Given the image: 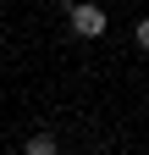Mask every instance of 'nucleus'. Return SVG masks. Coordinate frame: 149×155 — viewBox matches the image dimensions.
<instances>
[{"label": "nucleus", "instance_id": "f257e3e1", "mask_svg": "<svg viewBox=\"0 0 149 155\" xmlns=\"http://www.w3.org/2000/svg\"><path fill=\"white\" fill-rule=\"evenodd\" d=\"M66 28L78 39H100L110 28V17H105V6H94V0H78V6H66Z\"/></svg>", "mask_w": 149, "mask_h": 155}, {"label": "nucleus", "instance_id": "f03ea898", "mask_svg": "<svg viewBox=\"0 0 149 155\" xmlns=\"http://www.w3.org/2000/svg\"><path fill=\"white\" fill-rule=\"evenodd\" d=\"M22 155H61V144H55V133H33L22 139Z\"/></svg>", "mask_w": 149, "mask_h": 155}, {"label": "nucleus", "instance_id": "7ed1b4c3", "mask_svg": "<svg viewBox=\"0 0 149 155\" xmlns=\"http://www.w3.org/2000/svg\"><path fill=\"white\" fill-rule=\"evenodd\" d=\"M133 39H138V50H149V17H138V28H133Z\"/></svg>", "mask_w": 149, "mask_h": 155}]
</instances>
